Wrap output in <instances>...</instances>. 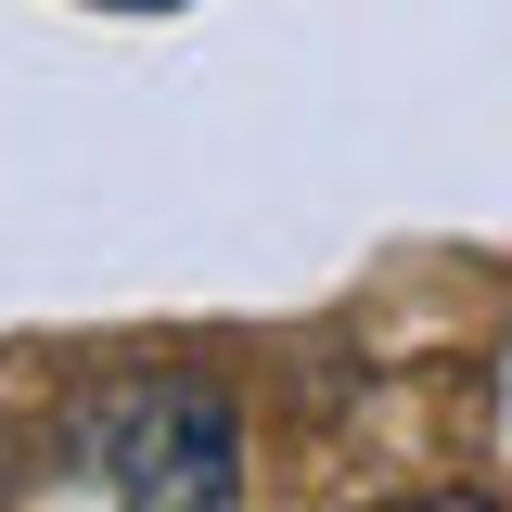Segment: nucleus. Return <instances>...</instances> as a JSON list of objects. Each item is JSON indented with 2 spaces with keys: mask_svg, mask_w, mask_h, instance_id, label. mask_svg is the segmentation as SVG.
<instances>
[{
  "mask_svg": "<svg viewBox=\"0 0 512 512\" xmlns=\"http://www.w3.org/2000/svg\"><path fill=\"white\" fill-rule=\"evenodd\" d=\"M77 461L103 500H141V512H218L244 487V410L192 372H141V384H103L77 410Z\"/></svg>",
  "mask_w": 512,
  "mask_h": 512,
  "instance_id": "obj_1",
  "label": "nucleus"
}]
</instances>
